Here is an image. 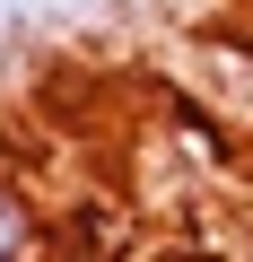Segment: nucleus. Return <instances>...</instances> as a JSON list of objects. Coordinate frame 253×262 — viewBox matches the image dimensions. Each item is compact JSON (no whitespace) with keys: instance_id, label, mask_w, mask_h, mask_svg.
Segmentation results:
<instances>
[{"instance_id":"1","label":"nucleus","mask_w":253,"mask_h":262,"mask_svg":"<svg viewBox=\"0 0 253 262\" xmlns=\"http://www.w3.org/2000/svg\"><path fill=\"white\" fill-rule=\"evenodd\" d=\"M0 262H35V210L0 184Z\"/></svg>"}]
</instances>
